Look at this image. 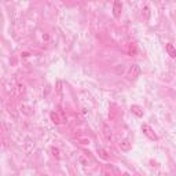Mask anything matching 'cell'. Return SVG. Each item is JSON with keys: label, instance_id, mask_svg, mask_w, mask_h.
I'll return each instance as SVG.
<instances>
[{"label": "cell", "instance_id": "15", "mask_svg": "<svg viewBox=\"0 0 176 176\" xmlns=\"http://www.w3.org/2000/svg\"><path fill=\"white\" fill-rule=\"evenodd\" d=\"M124 70H125L124 65H118V66L116 68V73H117V74H123V73H124Z\"/></svg>", "mask_w": 176, "mask_h": 176}, {"label": "cell", "instance_id": "11", "mask_svg": "<svg viewBox=\"0 0 176 176\" xmlns=\"http://www.w3.org/2000/svg\"><path fill=\"white\" fill-rule=\"evenodd\" d=\"M51 154H52V157H55L57 160L61 158V151L58 147H51Z\"/></svg>", "mask_w": 176, "mask_h": 176}, {"label": "cell", "instance_id": "13", "mask_svg": "<svg viewBox=\"0 0 176 176\" xmlns=\"http://www.w3.org/2000/svg\"><path fill=\"white\" fill-rule=\"evenodd\" d=\"M98 154H99V156H101L102 158H105V160H107V158H109V156H107L106 150H103V149H98Z\"/></svg>", "mask_w": 176, "mask_h": 176}, {"label": "cell", "instance_id": "5", "mask_svg": "<svg viewBox=\"0 0 176 176\" xmlns=\"http://www.w3.org/2000/svg\"><path fill=\"white\" fill-rule=\"evenodd\" d=\"M120 149L121 150H124V151H129L132 149V143H131V140L128 138L125 139H123L121 142H120Z\"/></svg>", "mask_w": 176, "mask_h": 176}, {"label": "cell", "instance_id": "3", "mask_svg": "<svg viewBox=\"0 0 176 176\" xmlns=\"http://www.w3.org/2000/svg\"><path fill=\"white\" fill-rule=\"evenodd\" d=\"M142 131H143V133H145L149 139H151V140H157L158 139V136L156 135V132L153 131V128H151L150 125H147V124H143V125H142Z\"/></svg>", "mask_w": 176, "mask_h": 176}, {"label": "cell", "instance_id": "4", "mask_svg": "<svg viewBox=\"0 0 176 176\" xmlns=\"http://www.w3.org/2000/svg\"><path fill=\"white\" fill-rule=\"evenodd\" d=\"M121 11H123V4H121V1H114L113 4V15L116 18H120L121 17Z\"/></svg>", "mask_w": 176, "mask_h": 176}, {"label": "cell", "instance_id": "1", "mask_svg": "<svg viewBox=\"0 0 176 176\" xmlns=\"http://www.w3.org/2000/svg\"><path fill=\"white\" fill-rule=\"evenodd\" d=\"M102 135H103V138H105L106 142H112L113 140V131H112L110 125H107L106 123L102 124Z\"/></svg>", "mask_w": 176, "mask_h": 176}, {"label": "cell", "instance_id": "14", "mask_svg": "<svg viewBox=\"0 0 176 176\" xmlns=\"http://www.w3.org/2000/svg\"><path fill=\"white\" fill-rule=\"evenodd\" d=\"M143 14H145V18L149 19V17H150V8H149V6L143 7Z\"/></svg>", "mask_w": 176, "mask_h": 176}, {"label": "cell", "instance_id": "9", "mask_svg": "<svg viewBox=\"0 0 176 176\" xmlns=\"http://www.w3.org/2000/svg\"><path fill=\"white\" fill-rule=\"evenodd\" d=\"M167 52L171 58H176V48L172 44H167Z\"/></svg>", "mask_w": 176, "mask_h": 176}, {"label": "cell", "instance_id": "17", "mask_svg": "<svg viewBox=\"0 0 176 176\" xmlns=\"http://www.w3.org/2000/svg\"><path fill=\"white\" fill-rule=\"evenodd\" d=\"M124 176H129V175H128V173H124Z\"/></svg>", "mask_w": 176, "mask_h": 176}, {"label": "cell", "instance_id": "10", "mask_svg": "<svg viewBox=\"0 0 176 176\" xmlns=\"http://www.w3.org/2000/svg\"><path fill=\"white\" fill-rule=\"evenodd\" d=\"M136 44H129L128 45V55H131V57H133V55H136Z\"/></svg>", "mask_w": 176, "mask_h": 176}, {"label": "cell", "instance_id": "2", "mask_svg": "<svg viewBox=\"0 0 176 176\" xmlns=\"http://www.w3.org/2000/svg\"><path fill=\"white\" fill-rule=\"evenodd\" d=\"M140 73H142V70H140V68H139V65H131L129 66V70H128V77L131 79V80H135V79H138L139 76H140Z\"/></svg>", "mask_w": 176, "mask_h": 176}, {"label": "cell", "instance_id": "6", "mask_svg": "<svg viewBox=\"0 0 176 176\" xmlns=\"http://www.w3.org/2000/svg\"><path fill=\"white\" fill-rule=\"evenodd\" d=\"M51 120H52V123L54 124H61L62 123V117H61V114L59 113H55V112H52V113L50 114Z\"/></svg>", "mask_w": 176, "mask_h": 176}, {"label": "cell", "instance_id": "8", "mask_svg": "<svg viewBox=\"0 0 176 176\" xmlns=\"http://www.w3.org/2000/svg\"><path fill=\"white\" fill-rule=\"evenodd\" d=\"M15 92H17L18 96H22V95L26 92V87L22 83H18V84H17V88H15Z\"/></svg>", "mask_w": 176, "mask_h": 176}, {"label": "cell", "instance_id": "18", "mask_svg": "<svg viewBox=\"0 0 176 176\" xmlns=\"http://www.w3.org/2000/svg\"><path fill=\"white\" fill-rule=\"evenodd\" d=\"M43 176H47V175H43Z\"/></svg>", "mask_w": 176, "mask_h": 176}, {"label": "cell", "instance_id": "12", "mask_svg": "<svg viewBox=\"0 0 176 176\" xmlns=\"http://www.w3.org/2000/svg\"><path fill=\"white\" fill-rule=\"evenodd\" d=\"M55 89L59 96H62V81L61 80H57V84H55Z\"/></svg>", "mask_w": 176, "mask_h": 176}, {"label": "cell", "instance_id": "7", "mask_svg": "<svg viewBox=\"0 0 176 176\" xmlns=\"http://www.w3.org/2000/svg\"><path fill=\"white\" fill-rule=\"evenodd\" d=\"M131 110H132V113L136 114L138 117H143V110H142V107L140 106H138V105H132Z\"/></svg>", "mask_w": 176, "mask_h": 176}, {"label": "cell", "instance_id": "16", "mask_svg": "<svg viewBox=\"0 0 176 176\" xmlns=\"http://www.w3.org/2000/svg\"><path fill=\"white\" fill-rule=\"evenodd\" d=\"M105 176H113V172H112V168H110L109 165H106V167H105Z\"/></svg>", "mask_w": 176, "mask_h": 176}]
</instances>
